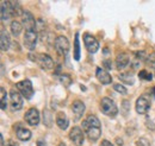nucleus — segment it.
<instances>
[{
	"label": "nucleus",
	"mask_w": 155,
	"mask_h": 146,
	"mask_svg": "<svg viewBox=\"0 0 155 146\" xmlns=\"http://www.w3.org/2000/svg\"><path fill=\"white\" fill-rule=\"evenodd\" d=\"M100 110L103 112V114H105L106 116L110 118H115L118 114V108L117 105L115 103L114 100H111L110 97H103L100 101Z\"/></svg>",
	"instance_id": "obj_1"
},
{
	"label": "nucleus",
	"mask_w": 155,
	"mask_h": 146,
	"mask_svg": "<svg viewBox=\"0 0 155 146\" xmlns=\"http://www.w3.org/2000/svg\"><path fill=\"white\" fill-rule=\"evenodd\" d=\"M30 58H31L32 61H35L39 67H41L42 69H44V70H49V69H51V68L54 67V61H53V58L49 55H47V54H38V55H36L35 57L30 56Z\"/></svg>",
	"instance_id": "obj_2"
},
{
	"label": "nucleus",
	"mask_w": 155,
	"mask_h": 146,
	"mask_svg": "<svg viewBox=\"0 0 155 146\" xmlns=\"http://www.w3.org/2000/svg\"><path fill=\"white\" fill-rule=\"evenodd\" d=\"M17 89L21 94V96H24L25 99L30 100L34 96V88H32V83L29 80H24L17 83Z\"/></svg>",
	"instance_id": "obj_3"
},
{
	"label": "nucleus",
	"mask_w": 155,
	"mask_h": 146,
	"mask_svg": "<svg viewBox=\"0 0 155 146\" xmlns=\"http://www.w3.org/2000/svg\"><path fill=\"white\" fill-rule=\"evenodd\" d=\"M69 40L67 39V37L64 36H58L55 39V49L60 55L67 56L69 52Z\"/></svg>",
	"instance_id": "obj_4"
},
{
	"label": "nucleus",
	"mask_w": 155,
	"mask_h": 146,
	"mask_svg": "<svg viewBox=\"0 0 155 146\" xmlns=\"http://www.w3.org/2000/svg\"><path fill=\"white\" fill-rule=\"evenodd\" d=\"M21 21L26 31H36L37 24H36V20H35V17L32 16V13H30L29 11H24V14L21 16Z\"/></svg>",
	"instance_id": "obj_5"
},
{
	"label": "nucleus",
	"mask_w": 155,
	"mask_h": 146,
	"mask_svg": "<svg viewBox=\"0 0 155 146\" xmlns=\"http://www.w3.org/2000/svg\"><path fill=\"white\" fill-rule=\"evenodd\" d=\"M69 139L73 141V144L75 146H82L85 141V135L84 132L81 131V128L75 126L72 128V131L69 132Z\"/></svg>",
	"instance_id": "obj_6"
},
{
	"label": "nucleus",
	"mask_w": 155,
	"mask_h": 146,
	"mask_svg": "<svg viewBox=\"0 0 155 146\" xmlns=\"http://www.w3.org/2000/svg\"><path fill=\"white\" fill-rule=\"evenodd\" d=\"M84 43H85V46L87 49V51L90 54H96L99 49V43L98 40L93 36L88 35V33H85L84 35Z\"/></svg>",
	"instance_id": "obj_7"
},
{
	"label": "nucleus",
	"mask_w": 155,
	"mask_h": 146,
	"mask_svg": "<svg viewBox=\"0 0 155 146\" xmlns=\"http://www.w3.org/2000/svg\"><path fill=\"white\" fill-rule=\"evenodd\" d=\"M82 128L85 129V132H86L88 139H90L91 141H93V143H96L98 139L100 138V135H101V128L91 127V126H88L85 121H82Z\"/></svg>",
	"instance_id": "obj_8"
},
{
	"label": "nucleus",
	"mask_w": 155,
	"mask_h": 146,
	"mask_svg": "<svg viewBox=\"0 0 155 146\" xmlns=\"http://www.w3.org/2000/svg\"><path fill=\"white\" fill-rule=\"evenodd\" d=\"M37 43V32L36 31H25L24 35V45L29 50H35Z\"/></svg>",
	"instance_id": "obj_9"
},
{
	"label": "nucleus",
	"mask_w": 155,
	"mask_h": 146,
	"mask_svg": "<svg viewBox=\"0 0 155 146\" xmlns=\"http://www.w3.org/2000/svg\"><path fill=\"white\" fill-rule=\"evenodd\" d=\"M10 96H11V110H19L23 107V99H21V94L19 91L12 90L10 91Z\"/></svg>",
	"instance_id": "obj_10"
},
{
	"label": "nucleus",
	"mask_w": 155,
	"mask_h": 146,
	"mask_svg": "<svg viewBox=\"0 0 155 146\" xmlns=\"http://www.w3.org/2000/svg\"><path fill=\"white\" fill-rule=\"evenodd\" d=\"M25 121L30 126H37L39 124V113L36 108H30L25 114Z\"/></svg>",
	"instance_id": "obj_11"
},
{
	"label": "nucleus",
	"mask_w": 155,
	"mask_h": 146,
	"mask_svg": "<svg viewBox=\"0 0 155 146\" xmlns=\"http://www.w3.org/2000/svg\"><path fill=\"white\" fill-rule=\"evenodd\" d=\"M149 108H150V102L144 96H140L136 101V112L138 114H146Z\"/></svg>",
	"instance_id": "obj_12"
},
{
	"label": "nucleus",
	"mask_w": 155,
	"mask_h": 146,
	"mask_svg": "<svg viewBox=\"0 0 155 146\" xmlns=\"http://www.w3.org/2000/svg\"><path fill=\"white\" fill-rule=\"evenodd\" d=\"M96 76H97L98 81H99L101 84H110V83L112 82L111 75L107 73L106 70L101 69V68H97V70H96Z\"/></svg>",
	"instance_id": "obj_13"
},
{
	"label": "nucleus",
	"mask_w": 155,
	"mask_h": 146,
	"mask_svg": "<svg viewBox=\"0 0 155 146\" xmlns=\"http://www.w3.org/2000/svg\"><path fill=\"white\" fill-rule=\"evenodd\" d=\"M84 112H85V103L81 102V101H79V100L74 101L73 105H72V113L74 114L75 120L80 119V118L82 116Z\"/></svg>",
	"instance_id": "obj_14"
},
{
	"label": "nucleus",
	"mask_w": 155,
	"mask_h": 146,
	"mask_svg": "<svg viewBox=\"0 0 155 146\" xmlns=\"http://www.w3.org/2000/svg\"><path fill=\"white\" fill-rule=\"evenodd\" d=\"M129 61H130V59H129V56L127 55L125 52L119 54L116 58V68L118 70L125 69V68L128 67V64H129Z\"/></svg>",
	"instance_id": "obj_15"
},
{
	"label": "nucleus",
	"mask_w": 155,
	"mask_h": 146,
	"mask_svg": "<svg viewBox=\"0 0 155 146\" xmlns=\"http://www.w3.org/2000/svg\"><path fill=\"white\" fill-rule=\"evenodd\" d=\"M10 45H11V42H10V37H8L7 31L1 30V36H0V48H1V51H7L10 49Z\"/></svg>",
	"instance_id": "obj_16"
},
{
	"label": "nucleus",
	"mask_w": 155,
	"mask_h": 146,
	"mask_svg": "<svg viewBox=\"0 0 155 146\" xmlns=\"http://www.w3.org/2000/svg\"><path fill=\"white\" fill-rule=\"evenodd\" d=\"M8 6H10L11 16H23L24 14V11L18 1H8Z\"/></svg>",
	"instance_id": "obj_17"
},
{
	"label": "nucleus",
	"mask_w": 155,
	"mask_h": 146,
	"mask_svg": "<svg viewBox=\"0 0 155 146\" xmlns=\"http://www.w3.org/2000/svg\"><path fill=\"white\" fill-rule=\"evenodd\" d=\"M56 125H58V128H61V129H66V128L68 127L69 121H68V119H67V116H66L64 113L58 112V114H56Z\"/></svg>",
	"instance_id": "obj_18"
},
{
	"label": "nucleus",
	"mask_w": 155,
	"mask_h": 146,
	"mask_svg": "<svg viewBox=\"0 0 155 146\" xmlns=\"http://www.w3.org/2000/svg\"><path fill=\"white\" fill-rule=\"evenodd\" d=\"M16 131H17V132H16L17 138H18L19 140H21V141H28V140H30V138H31V131H30V129L20 127V128H17Z\"/></svg>",
	"instance_id": "obj_19"
},
{
	"label": "nucleus",
	"mask_w": 155,
	"mask_h": 146,
	"mask_svg": "<svg viewBox=\"0 0 155 146\" xmlns=\"http://www.w3.org/2000/svg\"><path fill=\"white\" fill-rule=\"evenodd\" d=\"M10 17L12 16H11L8 1H1V20H7Z\"/></svg>",
	"instance_id": "obj_20"
},
{
	"label": "nucleus",
	"mask_w": 155,
	"mask_h": 146,
	"mask_svg": "<svg viewBox=\"0 0 155 146\" xmlns=\"http://www.w3.org/2000/svg\"><path fill=\"white\" fill-rule=\"evenodd\" d=\"M11 32H12V35L13 36H19L20 32H21V30H23V25H21V23L19 21H17V20H13L12 23H11Z\"/></svg>",
	"instance_id": "obj_21"
},
{
	"label": "nucleus",
	"mask_w": 155,
	"mask_h": 146,
	"mask_svg": "<svg viewBox=\"0 0 155 146\" xmlns=\"http://www.w3.org/2000/svg\"><path fill=\"white\" fill-rule=\"evenodd\" d=\"M85 122H86L88 126H91V127L101 128V124H100L99 119H98L96 115H88V116H87V119L85 120Z\"/></svg>",
	"instance_id": "obj_22"
},
{
	"label": "nucleus",
	"mask_w": 155,
	"mask_h": 146,
	"mask_svg": "<svg viewBox=\"0 0 155 146\" xmlns=\"http://www.w3.org/2000/svg\"><path fill=\"white\" fill-rule=\"evenodd\" d=\"M118 77L120 78V81H123L124 83H128V84H130V86H133L134 84V76H133V74L130 73H122L118 75Z\"/></svg>",
	"instance_id": "obj_23"
},
{
	"label": "nucleus",
	"mask_w": 155,
	"mask_h": 146,
	"mask_svg": "<svg viewBox=\"0 0 155 146\" xmlns=\"http://www.w3.org/2000/svg\"><path fill=\"white\" fill-rule=\"evenodd\" d=\"M60 82H61L64 87H69L73 81H72V77H71L68 74H62V75H60Z\"/></svg>",
	"instance_id": "obj_24"
},
{
	"label": "nucleus",
	"mask_w": 155,
	"mask_h": 146,
	"mask_svg": "<svg viewBox=\"0 0 155 146\" xmlns=\"http://www.w3.org/2000/svg\"><path fill=\"white\" fill-rule=\"evenodd\" d=\"M74 59H80V45H79V33L75 35L74 39Z\"/></svg>",
	"instance_id": "obj_25"
},
{
	"label": "nucleus",
	"mask_w": 155,
	"mask_h": 146,
	"mask_svg": "<svg viewBox=\"0 0 155 146\" xmlns=\"http://www.w3.org/2000/svg\"><path fill=\"white\" fill-rule=\"evenodd\" d=\"M0 91H1V110H6V108H7V103H6V101H7L6 90H5V88H4V87H1Z\"/></svg>",
	"instance_id": "obj_26"
},
{
	"label": "nucleus",
	"mask_w": 155,
	"mask_h": 146,
	"mask_svg": "<svg viewBox=\"0 0 155 146\" xmlns=\"http://www.w3.org/2000/svg\"><path fill=\"white\" fill-rule=\"evenodd\" d=\"M51 120H53L51 113H50L49 110H44V112H43V121L45 122V125H47V126H50V125H51Z\"/></svg>",
	"instance_id": "obj_27"
},
{
	"label": "nucleus",
	"mask_w": 155,
	"mask_h": 146,
	"mask_svg": "<svg viewBox=\"0 0 155 146\" xmlns=\"http://www.w3.org/2000/svg\"><path fill=\"white\" fill-rule=\"evenodd\" d=\"M146 64H147L149 68L155 69V52L150 54V55L147 57V59H146Z\"/></svg>",
	"instance_id": "obj_28"
},
{
	"label": "nucleus",
	"mask_w": 155,
	"mask_h": 146,
	"mask_svg": "<svg viewBox=\"0 0 155 146\" xmlns=\"http://www.w3.org/2000/svg\"><path fill=\"white\" fill-rule=\"evenodd\" d=\"M138 77H140L141 80H147V81H150V80L153 78L152 74H149L148 71H146V70H141V71L138 73Z\"/></svg>",
	"instance_id": "obj_29"
},
{
	"label": "nucleus",
	"mask_w": 155,
	"mask_h": 146,
	"mask_svg": "<svg viewBox=\"0 0 155 146\" xmlns=\"http://www.w3.org/2000/svg\"><path fill=\"white\" fill-rule=\"evenodd\" d=\"M114 89H115L116 91H118V93H120L122 95H125V94L128 93L127 88H125L124 86H122L120 83H116V84H114Z\"/></svg>",
	"instance_id": "obj_30"
},
{
	"label": "nucleus",
	"mask_w": 155,
	"mask_h": 146,
	"mask_svg": "<svg viewBox=\"0 0 155 146\" xmlns=\"http://www.w3.org/2000/svg\"><path fill=\"white\" fill-rule=\"evenodd\" d=\"M135 146H150V143H149L146 138H140V139L136 141Z\"/></svg>",
	"instance_id": "obj_31"
},
{
	"label": "nucleus",
	"mask_w": 155,
	"mask_h": 146,
	"mask_svg": "<svg viewBox=\"0 0 155 146\" xmlns=\"http://www.w3.org/2000/svg\"><path fill=\"white\" fill-rule=\"evenodd\" d=\"M122 107H123V112H124V115H127V113L129 112L130 110V106H129V101H123V103H122Z\"/></svg>",
	"instance_id": "obj_32"
},
{
	"label": "nucleus",
	"mask_w": 155,
	"mask_h": 146,
	"mask_svg": "<svg viewBox=\"0 0 155 146\" xmlns=\"http://www.w3.org/2000/svg\"><path fill=\"white\" fill-rule=\"evenodd\" d=\"M135 56L140 59H147V57H148L144 51H137V52H135Z\"/></svg>",
	"instance_id": "obj_33"
},
{
	"label": "nucleus",
	"mask_w": 155,
	"mask_h": 146,
	"mask_svg": "<svg viewBox=\"0 0 155 146\" xmlns=\"http://www.w3.org/2000/svg\"><path fill=\"white\" fill-rule=\"evenodd\" d=\"M103 64H104V67H105L107 70H111V68H112V63H111L110 59H105V61H103Z\"/></svg>",
	"instance_id": "obj_34"
},
{
	"label": "nucleus",
	"mask_w": 155,
	"mask_h": 146,
	"mask_svg": "<svg viewBox=\"0 0 155 146\" xmlns=\"http://www.w3.org/2000/svg\"><path fill=\"white\" fill-rule=\"evenodd\" d=\"M100 146H114L109 140H103L101 141V144H100Z\"/></svg>",
	"instance_id": "obj_35"
},
{
	"label": "nucleus",
	"mask_w": 155,
	"mask_h": 146,
	"mask_svg": "<svg viewBox=\"0 0 155 146\" xmlns=\"http://www.w3.org/2000/svg\"><path fill=\"white\" fill-rule=\"evenodd\" d=\"M37 146H47V144H45V141H44V140L39 139V140H37Z\"/></svg>",
	"instance_id": "obj_36"
},
{
	"label": "nucleus",
	"mask_w": 155,
	"mask_h": 146,
	"mask_svg": "<svg viewBox=\"0 0 155 146\" xmlns=\"http://www.w3.org/2000/svg\"><path fill=\"white\" fill-rule=\"evenodd\" d=\"M117 144H118V145H123V141H122V139H119V138H118V139H117Z\"/></svg>",
	"instance_id": "obj_37"
},
{
	"label": "nucleus",
	"mask_w": 155,
	"mask_h": 146,
	"mask_svg": "<svg viewBox=\"0 0 155 146\" xmlns=\"http://www.w3.org/2000/svg\"><path fill=\"white\" fill-rule=\"evenodd\" d=\"M58 146H67V145H66L64 143H60V144H58Z\"/></svg>",
	"instance_id": "obj_38"
},
{
	"label": "nucleus",
	"mask_w": 155,
	"mask_h": 146,
	"mask_svg": "<svg viewBox=\"0 0 155 146\" xmlns=\"http://www.w3.org/2000/svg\"><path fill=\"white\" fill-rule=\"evenodd\" d=\"M6 146H13V145H11V144H7Z\"/></svg>",
	"instance_id": "obj_39"
}]
</instances>
